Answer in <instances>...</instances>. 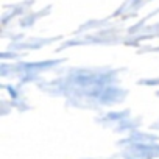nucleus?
Masks as SVG:
<instances>
[]
</instances>
